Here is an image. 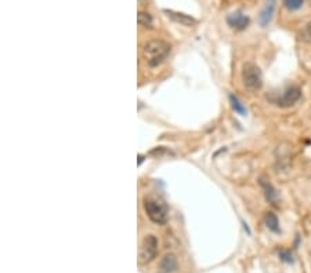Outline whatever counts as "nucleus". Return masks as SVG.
Wrapping results in <instances>:
<instances>
[{
	"label": "nucleus",
	"mask_w": 311,
	"mask_h": 273,
	"mask_svg": "<svg viewBox=\"0 0 311 273\" xmlns=\"http://www.w3.org/2000/svg\"><path fill=\"white\" fill-rule=\"evenodd\" d=\"M169 53H170V46L164 40H159V39L148 42L143 48L144 60L147 62L148 67H151V68L158 67L167 57Z\"/></svg>",
	"instance_id": "1"
},
{
	"label": "nucleus",
	"mask_w": 311,
	"mask_h": 273,
	"mask_svg": "<svg viewBox=\"0 0 311 273\" xmlns=\"http://www.w3.org/2000/svg\"><path fill=\"white\" fill-rule=\"evenodd\" d=\"M242 83L243 87L249 91L260 90L263 86V75L260 68L252 62L245 64L242 69Z\"/></svg>",
	"instance_id": "2"
},
{
	"label": "nucleus",
	"mask_w": 311,
	"mask_h": 273,
	"mask_svg": "<svg viewBox=\"0 0 311 273\" xmlns=\"http://www.w3.org/2000/svg\"><path fill=\"white\" fill-rule=\"evenodd\" d=\"M144 210L147 212L148 218L156 225H164L165 222L167 221L166 207L155 199H151V197L144 199Z\"/></svg>",
	"instance_id": "3"
},
{
	"label": "nucleus",
	"mask_w": 311,
	"mask_h": 273,
	"mask_svg": "<svg viewBox=\"0 0 311 273\" xmlns=\"http://www.w3.org/2000/svg\"><path fill=\"white\" fill-rule=\"evenodd\" d=\"M158 254V239L154 235H148L143 239L139 252V262L141 265L151 262Z\"/></svg>",
	"instance_id": "4"
},
{
	"label": "nucleus",
	"mask_w": 311,
	"mask_h": 273,
	"mask_svg": "<svg viewBox=\"0 0 311 273\" xmlns=\"http://www.w3.org/2000/svg\"><path fill=\"white\" fill-rule=\"evenodd\" d=\"M300 95H302L300 89L296 87V86H290L281 94V97L275 102L281 108H289V106L295 105L296 102L299 101V98H300Z\"/></svg>",
	"instance_id": "5"
},
{
	"label": "nucleus",
	"mask_w": 311,
	"mask_h": 273,
	"mask_svg": "<svg viewBox=\"0 0 311 273\" xmlns=\"http://www.w3.org/2000/svg\"><path fill=\"white\" fill-rule=\"evenodd\" d=\"M275 8H277V0H265L264 7L262 8L260 15H259L260 26L265 28V26L270 25L272 17H274V13H275Z\"/></svg>",
	"instance_id": "6"
},
{
	"label": "nucleus",
	"mask_w": 311,
	"mask_h": 273,
	"mask_svg": "<svg viewBox=\"0 0 311 273\" xmlns=\"http://www.w3.org/2000/svg\"><path fill=\"white\" fill-rule=\"evenodd\" d=\"M250 23V18L248 15L243 14L241 11H235L233 14H230L227 17V23L233 28V29L242 30L245 29Z\"/></svg>",
	"instance_id": "7"
},
{
	"label": "nucleus",
	"mask_w": 311,
	"mask_h": 273,
	"mask_svg": "<svg viewBox=\"0 0 311 273\" xmlns=\"http://www.w3.org/2000/svg\"><path fill=\"white\" fill-rule=\"evenodd\" d=\"M179 269V261L174 254H166L159 264V272L161 273H174Z\"/></svg>",
	"instance_id": "8"
},
{
	"label": "nucleus",
	"mask_w": 311,
	"mask_h": 273,
	"mask_svg": "<svg viewBox=\"0 0 311 273\" xmlns=\"http://www.w3.org/2000/svg\"><path fill=\"white\" fill-rule=\"evenodd\" d=\"M164 13L170 20H173L174 23H181V25H186V26H191V25H195L196 23V20L192 18L191 15L183 14V13H177V11H173V10H164Z\"/></svg>",
	"instance_id": "9"
},
{
	"label": "nucleus",
	"mask_w": 311,
	"mask_h": 273,
	"mask_svg": "<svg viewBox=\"0 0 311 273\" xmlns=\"http://www.w3.org/2000/svg\"><path fill=\"white\" fill-rule=\"evenodd\" d=\"M260 185H262V188L264 190V195H265V199L272 203V205H275L277 203V190L275 188L271 185V182L268 181V180H265V178H260Z\"/></svg>",
	"instance_id": "10"
},
{
	"label": "nucleus",
	"mask_w": 311,
	"mask_h": 273,
	"mask_svg": "<svg viewBox=\"0 0 311 273\" xmlns=\"http://www.w3.org/2000/svg\"><path fill=\"white\" fill-rule=\"evenodd\" d=\"M264 224H265V227H267V229H268V230H271L272 233H280L281 232L280 221H278L277 215H275L274 212L271 211L265 212Z\"/></svg>",
	"instance_id": "11"
},
{
	"label": "nucleus",
	"mask_w": 311,
	"mask_h": 273,
	"mask_svg": "<svg viewBox=\"0 0 311 273\" xmlns=\"http://www.w3.org/2000/svg\"><path fill=\"white\" fill-rule=\"evenodd\" d=\"M230 102H231V106H233V109L237 112V114H241V116H245V114H246V112H248V111H246V108H245V105L242 104L237 95L230 94Z\"/></svg>",
	"instance_id": "12"
},
{
	"label": "nucleus",
	"mask_w": 311,
	"mask_h": 273,
	"mask_svg": "<svg viewBox=\"0 0 311 273\" xmlns=\"http://www.w3.org/2000/svg\"><path fill=\"white\" fill-rule=\"evenodd\" d=\"M137 23L141 26H151L152 25V15L149 13H145V11H139V15H137Z\"/></svg>",
	"instance_id": "13"
},
{
	"label": "nucleus",
	"mask_w": 311,
	"mask_h": 273,
	"mask_svg": "<svg viewBox=\"0 0 311 273\" xmlns=\"http://www.w3.org/2000/svg\"><path fill=\"white\" fill-rule=\"evenodd\" d=\"M304 0H284V6L288 8L289 11H297L299 8L303 7Z\"/></svg>",
	"instance_id": "14"
},
{
	"label": "nucleus",
	"mask_w": 311,
	"mask_h": 273,
	"mask_svg": "<svg viewBox=\"0 0 311 273\" xmlns=\"http://www.w3.org/2000/svg\"><path fill=\"white\" fill-rule=\"evenodd\" d=\"M280 258L284 261V262H288V264H293V255L287 250H281L280 251Z\"/></svg>",
	"instance_id": "15"
},
{
	"label": "nucleus",
	"mask_w": 311,
	"mask_h": 273,
	"mask_svg": "<svg viewBox=\"0 0 311 273\" xmlns=\"http://www.w3.org/2000/svg\"><path fill=\"white\" fill-rule=\"evenodd\" d=\"M303 36L304 39H307V40H311V21L306 26H304V30H303Z\"/></svg>",
	"instance_id": "16"
}]
</instances>
